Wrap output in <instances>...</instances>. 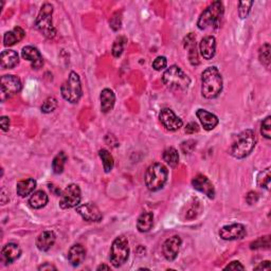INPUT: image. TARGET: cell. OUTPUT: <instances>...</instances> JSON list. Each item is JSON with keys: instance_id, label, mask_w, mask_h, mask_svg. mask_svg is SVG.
I'll return each instance as SVG.
<instances>
[{"instance_id": "obj_46", "label": "cell", "mask_w": 271, "mask_h": 271, "mask_svg": "<svg viewBox=\"0 0 271 271\" xmlns=\"http://www.w3.org/2000/svg\"><path fill=\"white\" fill-rule=\"evenodd\" d=\"M246 200L249 203V205H253L258 200V195L255 192H249L247 197H246Z\"/></svg>"}, {"instance_id": "obj_41", "label": "cell", "mask_w": 271, "mask_h": 271, "mask_svg": "<svg viewBox=\"0 0 271 271\" xmlns=\"http://www.w3.org/2000/svg\"><path fill=\"white\" fill-rule=\"evenodd\" d=\"M121 20H122L121 13H119V12H116L109 20L110 28H112L114 31H118L121 28Z\"/></svg>"}, {"instance_id": "obj_39", "label": "cell", "mask_w": 271, "mask_h": 271, "mask_svg": "<svg viewBox=\"0 0 271 271\" xmlns=\"http://www.w3.org/2000/svg\"><path fill=\"white\" fill-rule=\"evenodd\" d=\"M270 121H271V116H268L267 118L263 121L262 127H261V134L268 140L271 138V122Z\"/></svg>"}, {"instance_id": "obj_15", "label": "cell", "mask_w": 271, "mask_h": 271, "mask_svg": "<svg viewBox=\"0 0 271 271\" xmlns=\"http://www.w3.org/2000/svg\"><path fill=\"white\" fill-rule=\"evenodd\" d=\"M192 186L195 190L199 191V192L207 195L209 198L213 199L215 197V189L213 187L212 182L209 180V178H207L205 175L198 174L195 176L192 180Z\"/></svg>"}, {"instance_id": "obj_44", "label": "cell", "mask_w": 271, "mask_h": 271, "mask_svg": "<svg viewBox=\"0 0 271 271\" xmlns=\"http://www.w3.org/2000/svg\"><path fill=\"white\" fill-rule=\"evenodd\" d=\"M245 267L242 265L241 262L238 261H234L231 262L228 266L225 267V270H244Z\"/></svg>"}, {"instance_id": "obj_26", "label": "cell", "mask_w": 271, "mask_h": 271, "mask_svg": "<svg viewBox=\"0 0 271 271\" xmlns=\"http://www.w3.org/2000/svg\"><path fill=\"white\" fill-rule=\"evenodd\" d=\"M36 188V180L33 178H28V179L20 180L17 182L16 186V192L17 195L20 197H27L28 195L32 194Z\"/></svg>"}, {"instance_id": "obj_11", "label": "cell", "mask_w": 271, "mask_h": 271, "mask_svg": "<svg viewBox=\"0 0 271 271\" xmlns=\"http://www.w3.org/2000/svg\"><path fill=\"white\" fill-rule=\"evenodd\" d=\"M247 234L246 227L242 224H232L224 226L219 230V236L224 241H236V239H242Z\"/></svg>"}, {"instance_id": "obj_16", "label": "cell", "mask_w": 271, "mask_h": 271, "mask_svg": "<svg viewBox=\"0 0 271 271\" xmlns=\"http://www.w3.org/2000/svg\"><path fill=\"white\" fill-rule=\"evenodd\" d=\"M21 55L24 59L31 61V66H32L33 69H39L44 65V59H42L41 54L39 51V49H36L35 47L27 46L22 48Z\"/></svg>"}, {"instance_id": "obj_20", "label": "cell", "mask_w": 271, "mask_h": 271, "mask_svg": "<svg viewBox=\"0 0 271 271\" xmlns=\"http://www.w3.org/2000/svg\"><path fill=\"white\" fill-rule=\"evenodd\" d=\"M55 239H57V235L53 231H44L36 239V247L39 250L46 252L54 245Z\"/></svg>"}, {"instance_id": "obj_34", "label": "cell", "mask_w": 271, "mask_h": 271, "mask_svg": "<svg viewBox=\"0 0 271 271\" xmlns=\"http://www.w3.org/2000/svg\"><path fill=\"white\" fill-rule=\"evenodd\" d=\"M270 180H271V174H270V168H267L261 172L257 176V184L258 187L269 190L270 187Z\"/></svg>"}, {"instance_id": "obj_48", "label": "cell", "mask_w": 271, "mask_h": 271, "mask_svg": "<svg viewBox=\"0 0 271 271\" xmlns=\"http://www.w3.org/2000/svg\"><path fill=\"white\" fill-rule=\"evenodd\" d=\"M58 268L53 266V265L51 264H49V263H45L44 265H41V266L39 267V270H42V271H45V270H57Z\"/></svg>"}, {"instance_id": "obj_23", "label": "cell", "mask_w": 271, "mask_h": 271, "mask_svg": "<svg viewBox=\"0 0 271 271\" xmlns=\"http://www.w3.org/2000/svg\"><path fill=\"white\" fill-rule=\"evenodd\" d=\"M19 64V58L17 52L13 50H4L0 55V65L2 69H13Z\"/></svg>"}, {"instance_id": "obj_7", "label": "cell", "mask_w": 271, "mask_h": 271, "mask_svg": "<svg viewBox=\"0 0 271 271\" xmlns=\"http://www.w3.org/2000/svg\"><path fill=\"white\" fill-rule=\"evenodd\" d=\"M61 96L65 98L66 101L70 102L72 104H76L79 101V98L82 97V85H81V79L77 72L71 71L68 79L64 84L61 85L60 88Z\"/></svg>"}, {"instance_id": "obj_3", "label": "cell", "mask_w": 271, "mask_h": 271, "mask_svg": "<svg viewBox=\"0 0 271 271\" xmlns=\"http://www.w3.org/2000/svg\"><path fill=\"white\" fill-rule=\"evenodd\" d=\"M162 81L166 87L176 91H186L191 84V79L187 73H184L181 68L176 65L171 66L165 70Z\"/></svg>"}, {"instance_id": "obj_43", "label": "cell", "mask_w": 271, "mask_h": 271, "mask_svg": "<svg viewBox=\"0 0 271 271\" xmlns=\"http://www.w3.org/2000/svg\"><path fill=\"white\" fill-rule=\"evenodd\" d=\"M199 132V125L196 122H190L186 126V133L189 135H193Z\"/></svg>"}, {"instance_id": "obj_31", "label": "cell", "mask_w": 271, "mask_h": 271, "mask_svg": "<svg viewBox=\"0 0 271 271\" xmlns=\"http://www.w3.org/2000/svg\"><path fill=\"white\" fill-rule=\"evenodd\" d=\"M98 156H100V158L102 160L103 168H104V171H105V173H109V172H112L115 166V160H114L112 154H110L107 150L103 149L98 152Z\"/></svg>"}, {"instance_id": "obj_30", "label": "cell", "mask_w": 271, "mask_h": 271, "mask_svg": "<svg viewBox=\"0 0 271 271\" xmlns=\"http://www.w3.org/2000/svg\"><path fill=\"white\" fill-rule=\"evenodd\" d=\"M67 160H68V157L64 152H59L58 155L54 157L53 161H52V170H53L54 174L63 173Z\"/></svg>"}, {"instance_id": "obj_37", "label": "cell", "mask_w": 271, "mask_h": 271, "mask_svg": "<svg viewBox=\"0 0 271 271\" xmlns=\"http://www.w3.org/2000/svg\"><path fill=\"white\" fill-rule=\"evenodd\" d=\"M58 107V100L53 97H48L41 105V112L44 114H50Z\"/></svg>"}, {"instance_id": "obj_29", "label": "cell", "mask_w": 271, "mask_h": 271, "mask_svg": "<svg viewBox=\"0 0 271 271\" xmlns=\"http://www.w3.org/2000/svg\"><path fill=\"white\" fill-rule=\"evenodd\" d=\"M162 158L166 162V164H169L171 168H175V166H177L178 163H179V154H178V151L175 147H168V149L163 152Z\"/></svg>"}, {"instance_id": "obj_4", "label": "cell", "mask_w": 271, "mask_h": 271, "mask_svg": "<svg viewBox=\"0 0 271 271\" xmlns=\"http://www.w3.org/2000/svg\"><path fill=\"white\" fill-rule=\"evenodd\" d=\"M224 4L221 1H214L202 12L197 21V26L200 30L208 28H218L221 17L224 15Z\"/></svg>"}, {"instance_id": "obj_36", "label": "cell", "mask_w": 271, "mask_h": 271, "mask_svg": "<svg viewBox=\"0 0 271 271\" xmlns=\"http://www.w3.org/2000/svg\"><path fill=\"white\" fill-rule=\"evenodd\" d=\"M270 247V236H262L258 239H256L255 242L251 243L250 248L252 250H256V249H269Z\"/></svg>"}, {"instance_id": "obj_33", "label": "cell", "mask_w": 271, "mask_h": 271, "mask_svg": "<svg viewBox=\"0 0 271 271\" xmlns=\"http://www.w3.org/2000/svg\"><path fill=\"white\" fill-rule=\"evenodd\" d=\"M270 52H271V47L268 42L264 44L260 49V52H258V58H260L261 63L266 68H269L270 66V60H271Z\"/></svg>"}, {"instance_id": "obj_49", "label": "cell", "mask_w": 271, "mask_h": 271, "mask_svg": "<svg viewBox=\"0 0 271 271\" xmlns=\"http://www.w3.org/2000/svg\"><path fill=\"white\" fill-rule=\"evenodd\" d=\"M110 267L107 266V265H101V266H98L97 268V270H109Z\"/></svg>"}, {"instance_id": "obj_1", "label": "cell", "mask_w": 271, "mask_h": 271, "mask_svg": "<svg viewBox=\"0 0 271 271\" xmlns=\"http://www.w3.org/2000/svg\"><path fill=\"white\" fill-rule=\"evenodd\" d=\"M223 90V77L216 67H209L201 75V94L206 98L217 97Z\"/></svg>"}, {"instance_id": "obj_17", "label": "cell", "mask_w": 271, "mask_h": 271, "mask_svg": "<svg viewBox=\"0 0 271 271\" xmlns=\"http://www.w3.org/2000/svg\"><path fill=\"white\" fill-rule=\"evenodd\" d=\"M199 50L201 57L205 59H212L216 53V39L214 36H206L199 44Z\"/></svg>"}, {"instance_id": "obj_40", "label": "cell", "mask_w": 271, "mask_h": 271, "mask_svg": "<svg viewBox=\"0 0 271 271\" xmlns=\"http://www.w3.org/2000/svg\"><path fill=\"white\" fill-rule=\"evenodd\" d=\"M196 147V141L195 140H187L183 141L180 145V149L183 154H191Z\"/></svg>"}, {"instance_id": "obj_2", "label": "cell", "mask_w": 271, "mask_h": 271, "mask_svg": "<svg viewBox=\"0 0 271 271\" xmlns=\"http://www.w3.org/2000/svg\"><path fill=\"white\" fill-rule=\"evenodd\" d=\"M256 143V137L252 129H246V131L238 134L232 142L230 154L237 159H243L249 156L253 151Z\"/></svg>"}, {"instance_id": "obj_42", "label": "cell", "mask_w": 271, "mask_h": 271, "mask_svg": "<svg viewBox=\"0 0 271 271\" xmlns=\"http://www.w3.org/2000/svg\"><path fill=\"white\" fill-rule=\"evenodd\" d=\"M166 65H168V60H166V58L164 57H158L153 61V68L157 71L163 70L164 68H166Z\"/></svg>"}, {"instance_id": "obj_19", "label": "cell", "mask_w": 271, "mask_h": 271, "mask_svg": "<svg viewBox=\"0 0 271 271\" xmlns=\"http://www.w3.org/2000/svg\"><path fill=\"white\" fill-rule=\"evenodd\" d=\"M21 254V249L19 246L14 243H9L4 246L1 251V260L7 263L11 264L15 262L18 257Z\"/></svg>"}, {"instance_id": "obj_22", "label": "cell", "mask_w": 271, "mask_h": 271, "mask_svg": "<svg viewBox=\"0 0 271 271\" xmlns=\"http://www.w3.org/2000/svg\"><path fill=\"white\" fill-rule=\"evenodd\" d=\"M184 48L189 49V59L192 66L199 65L198 52L196 48V38L193 33H190L186 39H184Z\"/></svg>"}, {"instance_id": "obj_18", "label": "cell", "mask_w": 271, "mask_h": 271, "mask_svg": "<svg viewBox=\"0 0 271 271\" xmlns=\"http://www.w3.org/2000/svg\"><path fill=\"white\" fill-rule=\"evenodd\" d=\"M197 118L199 119L201 125L206 131H212L218 125L219 120L214 114L208 112L206 109H198L196 112Z\"/></svg>"}, {"instance_id": "obj_8", "label": "cell", "mask_w": 271, "mask_h": 271, "mask_svg": "<svg viewBox=\"0 0 271 271\" xmlns=\"http://www.w3.org/2000/svg\"><path fill=\"white\" fill-rule=\"evenodd\" d=\"M129 256V245L125 236L116 237L110 248L109 260L114 267L119 268L124 265Z\"/></svg>"}, {"instance_id": "obj_10", "label": "cell", "mask_w": 271, "mask_h": 271, "mask_svg": "<svg viewBox=\"0 0 271 271\" xmlns=\"http://www.w3.org/2000/svg\"><path fill=\"white\" fill-rule=\"evenodd\" d=\"M82 199L81 189L77 184H69L60 195L59 207L61 209H71L79 206Z\"/></svg>"}, {"instance_id": "obj_9", "label": "cell", "mask_w": 271, "mask_h": 271, "mask_svg": "<svg viewBox=\"0 0 271 271\" xmlns=\"http://www.w3.org/2000/svg\"><path fill=\"white\" fill-rule=\"evenodd\" d=\"M22 88L21 81L16 76H3L0 83V94H1V101H5L7 98L19 94Z\"/></svg>"}, {"instance_id": "obj_27", "label": "cell", "mask_w": 271, "mask_h": 271, "mask_svg": "<svg viewBox=\"0 0 271 271\" xmlns=\"http://www.w3.org/2000/svg\"><path fill=\"white\" fill-rule=\"evenodd\" d=\"M48 195L44 191H36L32 195H31L29 199V205L32 209L39 210V209H42L47 206L48 203Z\"/></svg>"}, {"instance_id": "obj_13", "label": "cell", "mask_w": 271, "mask_h": 271, "mask_svg": "<svg viewBox=\"0 0 271 271\" xmlns=\"http://www.w3.org/2000/svg\"><path fill=\"white\" fill-rule=\"evenodd\" d=\"M77 212L81 215L84 220L91 221V223H97L103 217L100 209L92 202H87L84 203V205L77 206Z\"/></svg>"}, {"instance_id": "obj_12", "label": "cell", "mask_w": 271, "mask_h": 271, "mask_svg": "<svg viewBox=\"0 0 271 271\" xmlns=\"http://www.w3.org/2000/svg\"><path fill=\"white\" fill-rule=\"evenodd\" d=\"M160 122L162 123V125L171 132L178 131L183 125L182 120L175 115L173 110L170 108H163L159 114Z\"/></svg>"}, {"instance_id": "obj_14", "label": "cell", "mask_w": 271, "mask_h": 271, "mask_svg": "<svg viewBox=\"0 0 271 271\" xmlns=\"http://www.w3.org/2000/svg\"><path fill=\"white\" fill-rule=\"evenodd\" d=\"M181 243H182L181 238L178 235L172 236L166 239L162 246V252L166 260L170 262L175 260L178 253H179Z\"/></svg>"}, {"instance_id": "obj_47", "label": "cell", "mask_w": 271, "mask_h": 271, "mask_svg": "<svg viewBox=\"0 0 271 271\" xmlns=\"http://www.w3.org/2000/svg\"><path fill=\"white\" fill-rule=\"evenodd\" d=\"M270 262L269 261H265V262H262L258 266H256L254 269L255 270H269L270 269Z\"/></svg>"}, {"instance_id": "obj_35", "label": "cell", "mask_w": 271, "mask_h": 271, "mask_svg": "<svg viewBox=\"0 0 271 271\" xmlns=\"http://www.w3.org/2000/svg\"><path fill=\"white\" fill-rule=\"evenodd\" d=\"M127 39L124 36H120V38L116 39L114 42L113 46V55L115 58H120L123 51H124V47L126 45Z\"/></svg>"}, {"instance_id": "obj_45", "label": "cell", "mask_w": 271, "mask_h": 271, "mask_svg": "<svg viewBox=\"0 0 271 271\" xmlns=\"http://www.w3.org/2000/svg\"><path fill=\"white\" fill-rule=\"evenodd\" d=\"M0 125H1V129L3 132H8L10 128V119L8 116H1L0 119Z\"/></svg>"}, {"instance_id": "obj_32", "label": "cell", "mask_w": 271, "mask_h": 271, "mask_svg": "<svg viewBox=\"0 0 271 271\" xmlns=\"http://www.w3.org/2000/svg\"><path fill=\"white\" fill-rule=\"evenodd\" d=\"M190 206L187 209L186 212V218L187 219H194L197 217V215L200 213V201L198 199H192V201L189 202Z\"/></svg>"}, {"instance_id": "obj_5", "label": "cell", "mask_w": 271, "mask_h": 271, "mask_svg": "<svg viewBox=\"0 0 271 271\" xmlns=\"http://www.w3.org/2000/svg\"><path fill=\"white\" fill-rule=\"evenodd\" d=\"M169 172L162 163H154L146 171L145 184L151 192L161 190L168 181Z\"/></svg>"}, {"instance_id": "obj_21", "label": "cell", "mask_w": 271, "mask_h": 271, "mask_svg": "<svg viewBox=\"0 0 271 271\" xmlns=\"http://www.w3.org/2000/svg\"><path fill=\"white\" fill-rule=\"evenodd\" d=\"M85 256H86V250L83 246L79 244L73 245L69 249V251H68V260H69L72 266L75 267L79 266V265L84 262Z\"/></svg>"}, {"instance_id": "obj_25", "label": "cell", "mask_w": 271, "mask_h": 271, "mask_svg": "<svg viewBox=\"0 0 271 271\" xmlns=\"http://www.w3.org/2000/svg\"><path fill=\"white\" fill-rule=\"evenodd\" d=\"M24 35V31L20 28V27H15L12 31H9L4 34L3 36V44L5 47H11L14 46L16 42H19L23 39Z\"/></svg>"}, {"instance_id": "obj_24", "label": "cell", "mask_w": 271, "mask_h": 271, "mask_svg": "<svg viewBox=\"0 0 271 271\" xmlns=\"http://www.w3.org/2000/svg\"><path fill=\"white\" fill-rule=\"evenodd\" d=\"M100 100H101L102 113L107 114L110 112V110H113L116 103V96L113 90H110L108 88L103 89L100 95Z\"/></svg>"}, {"instance_id": "obj_28", "label": "cell", "mask_w": 271, "mask_h": 271, "mask_svg": "<svg viewBox=\"0 0 271 271\" xmlns=\"http://www.w3.org/2000/svg\"><path fill=\"white\" fill-rule=\"evenodd\" d=\"M154 225V215L151 212H144L139 216L137 220V228L140 232H149Z\"/></svg>"}, {"instance_id": "obj_6", "label": "cell", "mask_w": 271, "mask_h": 271, "mask_svg": "<svg viewBox=\"0 0 271 271\" xmlns=\"http://www.w3.org/2000/svg\"><path fill=\"white\" fill-rule=\"evenodd\" d=\"M52 14H53V5L51 3H44L40 8L39 13L36 17L35 26L39 32L46 36L47 39H53L57 34L53 22H52Z\"/></svg>"}, {"instance_id": "obj_38", "label": "cell", "mask_w": 271, "mask_h": 271, "mask_svg": "<svg viewBox=\"0 0 271 271\" xmlns=\"http://www.w3.org/2000/svg\"><path fill=\"white\" fill-rule=\"evenodd\" d=\"M253 1H241L238 4V15L241 18H246L250 13Z\"/></svg>"}]
</instances>
